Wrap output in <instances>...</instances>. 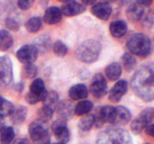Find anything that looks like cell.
<instances>
[{
	"label": "cell",
	"mask_w": 154,
	"mask_h": 144,
	"mask_svg": "<svg viewBox=\"0 0 154 144\" xmlns=\"http://www.w3.org/2000/svg\"><path fill=\"white\" fill-rule=\"evenodd\" d=\"M131 87L135 94L143 100L150 102L154 98V69L152 63L138 69L131 79Z\"/></svg>",
	"instance_id": "cell-1"
},
{
	"label": "cell",
	"mask_w": 154,
	"mask_h": 144,
	"mask_svg": "<svg viewBox=\"0 0 154 144\" xmlns=\"http://www.w3.org/2000/svg\"><path fill=\"white\" fill-rule=\"evenodd\" d=\"M126 46L131 53L141 58H146L152 52V43L150 38L143 33H134L126 40Z\"/></svg>",
	"instance_id": "cell-2"
},
{
	"label": "cell",
	"mask_w": 154,
	"mask_h": 144,
	"mask_svg": "<svg viewBox=\"0 0 154 144\" xmlns=\"http://www.w3.org/2000/svg\"><path fill=\"white\" fill-rule=\"evenodd\" d=\"M96 144H133V142L127 130L120 128H111L99 134Z\"/></svg>",
	"instance_id": "cell-3"
},
{
	"label": "cell",
	"mask_w": 154,
	"mask_h": 144,
	"mask_svg": "<svg viewBox=\"0 0 154 144\" xmlns=\"http://www.w3.org/2000/svg\"><path fill=\"white\" fill-rule=\"evenodd\" d=\"M100 43L94 39L83 41L78 46L75 52L77 58L84 63H93L99 58L101 52Z\"/></svg>",
	"instance_id": "cell-4"
},
{
	"label": "cell",
	"mask_w": 154,
	"mask_h": 144,
	"mask_svg": "<svg viewBox=\"0 0 154 144\" xmlns=\"http://www.w3.org/2000/svg\"><path fill=\"white\" fill-rule=\"evenodd\" d=\"M29 133L34 144L51 143V134L45 123L38 120L32 122L29 127Z\"/></svg>",
	"instance_id": "cell-5"
},
{
	"label": "cell",
	"mask_w": 154,
	"mask_h": 144,
	"mask_svg": "<svg viewBox=\"0 0 154 144\" xmlns=\"http://www.w3.org/2000/svg\"><path fill=\"white\" fill-rule=\"evenodd\" d=\"M46 87L42 78H35L32 82L29 92L26 94L25 99L29 104H35L39 101H43L47 95Z\"/></svg>",
	"instance_id": "cell-6"
},
{
	"label": "cell",
	"mask_w": 154,
	"mask_h": 144,
	"mask_svg": "<svg viewBox=\"0 0 154 144\" xmlns=\"http://www.w3.org/2000/svg\"><path fill=\"white\" fill-rule=\"evenodd\" d=\"M13 81V68L11 58L0 56V91L5 89Z\"/></svg>",
	"instance_id": "cell-7"
},
{
	"label": "cell",
	"mask_w": 154,
	"mask_h": 144,
	"mask_svg": "<svg viewBox=\"0 0 154 144\" xmlns=\"http://www.w3.org/2000/svg\"><path fill=\"white\" fill-rule=\"evenodd\" d=\"M38 52L33 44H26L17 51L16 56L21 63L24 64H32L38 58Z\"/></svg>",
	"instance_id": "cell-8"
},
{
	"label": "cell",
	"mask_w": 154,
	"mask_h": 144,
	"mask_svg": "<svg viewBox=\"0 0 154 144\" xmlns=\"http://www.w3.org/2000/svg\"><path fill=\"white\" fill-rule=\"evenodd\" d=\"M108 85L105 76L102 74H96L92 80L90 91L95 98H100L106 94Z\"/></svg>",
	"instance_id": "cell-9"
},
{
	"label": "cell",
	"mask_w": 154,
	"mask_h": 144,
	"mask_svg": "<svg viewBox=\"0 0 154 144\" xmlns=\"http://www.w3.org/2000/svg\"><path fill=\"white\" fill-rule=\"evenodd\" d=\"M51 128L59 142L66 144L69 142L70 140V131L66 124V121L59 118L53 123Z\"/></svg>",
	"instance_id": "cell-10"
},
{
	"label": "cell",
	"mask_w": 154,
	"mask_h": 144,
	"mask_svg": "<svg viewBox=\"0 0 154 144\" xmlns=\"http://www.w3.org/2000/svg\"><path fill=\"white\" fill-rule=\"evenodd\" d=\"M131 112L126 107L123 106H114L111 124L115 126H123L128 124L131 119Z\"/></svg>",
	"instance_id": "cell-11"
},
{
	"label": "cell",
	"mask_w": 154,
	"mask_h": 144,
	"mask_svg": "<svg viewBox=\"0 0 154 144\" xmlns=\"http://www.w3.org/2000/svg\"><path fill=\"white\" fill-rule=\"evenodd\" d=\"M62 14L66 16H74L83 14L86 10V6L76 1H64L62 5Z\"/></svg>",
	"instance_id": "cell-12"
},
{
	"label": "cell",
	"mask_w": 154,
	"mask_h": 144,
	"mask_svg": "<svg viewBox=\"0 0 154 144\" xmlns=\"http://www.w3.org/2000/svg\"><path fill=\"white\" fill-rule=\"evenodd\" d=\"M91 12L99 19L102 20H108L112 13V8L108 2H100L92 6Z\"/></svg>",
	"instance_id": "cell-13"
},
{
	"label": "cell",
	"mask_w": 154,
	"mask_h": 144,
	"mask_svg": "<svg viewBox=\"0 0 154 144\" xmlns=\"http://www.w3.org/2000/svg\"><path fill=\"white\" fill-rule=\"evenodd\" d=\"M128 83L124 80H119L114 84L109 92L108 98L111 102L117 103L122 99L123 96L127 92Z\"/></svg>",
	"instance_id": "cell-14"
},
{
	"label": "cell",
	"mask_w": 154,
	"mask_h": 144,
	"mask_svg": "<svg viewBox=\"0 0 154 144\" xmlns=\"http://www.w3.org/2000/svg\"><path fill=\"white\" fill-rule=\"evenodd\" d=\"M57 112L61 119L69 120L75 114V106L73 103L69 100H63L59 102L57 106Z\"/></svg>",
	"instance_id": "cell-15"
},
{
	"label": "cell",
	"mask_w": 154,
	"mask_h": 144,
	"mask_svg": "<svg viewBox=\"0 0 154 144\" xmlns=\"http://www.w3.org/2000/svg\"><path fill=\"white\" fill-rule=\"evenodd\" d=\"M63 17V14L59 8L56 6L50 7L45 10V13L44 14L43 20L45 22L49 25H54L60 22Z\"/></svg>",
	"instance_id": "cell-16"
},
{
	"label": "cell",
	"mask_w": 154,
	"mask_h": 144,
	"mask_svg": "<svg viewBox=\"0 0 154 144\" xmlns=\"http://www.w3.org/2000/svg\"><path fill=\"white\" fill-rule=\"evenodd\" d=\"M89 91L87 87L84 84L78 83L71 87L69 91L70 98L74 100H83L88 96Z\"/></svg>",
	"instance_id": "cell-17"
},
{
	"label": "cell",
	"mask_w": 154,
	"mask_h": 144,
	"mask_svg": "<svg viewBox=\"0 0 154 144\" xmlns=\"http://www.w3.org/2000/svg\"><path fill=\"white\" fill-rule=\"evenodd\" d=\"M33 45L35 46L38 52L41 53H45L52 48V40L50 36L42 34L35 39Z\"/></svg>",
	"instance_id": "cell-18"
},
{
	"label": "cell",
	"mask_w": 154,
	"mask_h": 144,
	"mask_svg": "<svg viewBox=\"0 0 154 144\" xmlns=\"http://www.w3.org/2000/svg\"><path fill=\"white\" fill-rule=\"evenodd\" d=\"M109 29L113 37L121 38L126 34L128 26L124 20H116L111 22Z\"/></svg>",
	"instance_id": "cell-19"
},
{
	"label": "cell",
	"mask_w": 154,
	"mask_h": 144,
	"mask_svg": "<svg viewBox=\"0 0 154 144\" xmlns=\"http://www.w3.org/2000/svg\"><path fill=\"white\" fill-rule=\"evenodd\" d=\"M144 13V7L138 4L137 2L130 4L128 7L127 10H126L127 17L129 18V20L132 21V22H136V21L140 20Z\"/></svg>",
	"instance_id": "cell-20"
},
{
	"label": "cell",
	"mask_w": 154,
	"mask_h": 144,
	"mask_svg": "<svg viewBox=\"0 0 154 144\" xmlns=\"http://www.w3.org/2000/svg\"><path fill=\"white\" fill-rule=\"evenodd\" d=\"M149 124H152V123H150L148 119L143 114L141 113L139 116L137 117L132 122L131 130L135 134H139L145 128L146 126Z\"/></svg>",
	"instance_id": "cell-21"
},
{
	"label": "cell",
	"mask_w": 154,
	"mask_h": 144,
	"mask_svg": "<svg viewBox=\"0 0 154 144\" xmlns=\"http://www.w3.org/2000/svg\"><path fill=\"white\" fill-rule=\"evenodd\" d=\"M27 112H28L27 108L24 106H19L18 107L15 108L14 112L10 116L12 123L15 125L20 124L26 118Z\"/></svg>",
	"instance_id": "cell-22"
},
{
	"label": "cell",
	"mask_w": 154,
	"mask_h": 144,
	"mask_svg": "<svg viewBox=\"0 0 154 144\" xmlns=\"http://www.w3.org/2000/svg\"><path fill=\"white\" fill-rule=\"evenodd\" d=\"M106 76L110 80L115 81L120 78L122 74V67L120 63L113 62L105 68Z\"/></svg>",
	"instance_id": "cell-23"
},
{
	"label": "cell",
	"mask_w": 154,
	"mask_h": 144,
	"mask_svg": "<svg viewBox=\"0 0 154 144\" xmlns=\"http://www.w3.org/2000/svg\"><path fill=\"white\" fill-rule=\"evenodd\" d=\"M15 137L14 129L11 126H2L0 128V142L2 144H10Z\"/></svg>",
	"instance_id": "cell-24"
},
{
	"label": "cell",
	"mask_w": 154,
	"mask_h": 144,
	"mask_svg": "<svg viewBox=\"0 0 154 144\" xmlns=\"http://www.w3.org/2000/svg\"><path fill=\"white\" fill-rule=\"evenodd\" d=\"M13 38L8 31L0 30V50L7 51L13 45Z\"/></svg>",
	"instance_id": "cell-25"
},
{
	"label": "cell",
	"mask_w": 154,
	"mask_h": 144,
	"mask_svg": "<svg viewBox=\"0 0 154 144\" xmlns=\"http://www.w3.org/2000/svg\"><path fill=\"white\" fill-rule=\"evenodd\" d=\"M59 103V94L56 91L49 92L47 93V95L43 100V106H47L52 110L53 111L57 109V104Z\"/></svg>",
	"instance_id": "cell-26"
},
{
	"label": "cell",
	"mask_w": 154,
	"mask_h": 144,
	"mask_svg": "<svg viewBox=\"0 0 154 144\" xmlns=\"http://www.w3.org/2000/svg\"><path fill=\"white\" fill-rule=\"evenodd\" d=\"M93 104L91 100H81L75 106V114L77 116H83L89 113L93 110Z\"/></svg>",
	"instance_id": "cell-27"
},
{
	"label": "cell",
	"mask_w": 154,
	"mask_h": 144,
	"mask_svg": "<svg viewBox=\"0 0 154 144\" xmlns=\"http://www.w3.org/2000/svg\"><path fill=\"white\" fill-rule=\"evenodd\" d=\"M121 61L125 70L128 72L132 71L137 64V60L135 57L129 52H125L122 56Z\"/></svg>",
	"instance_id": "cell-28"
},
{
	"label": "cell",
	"mask_w": 154,
	"mask_h": 144,
	"mask_svg": "<svg viewBox=\"0 0 154 144\" xmlns=\"http://www.w3.org/2000/svg\"><path fill=\"white\" fill-rule=\"evenodd\" d=\"M95 124V116L92 114L86 115L80 119L78 122V128L81 131L87 132L92 128Z\"/></svg>",
	"instance_id": "cell-29"
},
{
	"label": "cell",
	"mask_w": 154,
	"mask_h": 144,
	"mask_svg": "<svg viewBox=\"0 0 154 144\" xmlns=\"http://www.w3.org/2000/svg\"><path fill=\"white\" fill-rule=\"evenodd\" d=\"M14 109V106L11 102L3 98L0 95V116H2L3 118L6 116H10Z\"/></svg>",
	"instance_id": "cell-30"
},
{
	"label": "cell",
	"mask_w": 154,
	"mask_h": 144,
	"mask_svg": "<svg viewBox=\"0 0 154 144\" xmlns=\"http://www.w3.org/2000/svg\"><path fill=\"white\" fill-rule=\"evenodd\" d=\"M42 19L39 16H33L26 22V29L30 33H35L38 31L42 27Z\"/></svg>",
	"instance_id": "cell-31"
},
{
	"label": "cell",
	"mask_w": 154,
	"mask_h": 144,
	"mask_svg": "<svg viewBox=\"0 0 154 144\" xmlns=\"http://www.w3.org/2000/svg\"><path fill=\"white\" fill-rule=\"evenodd\" d=\"M54 111L45 106H42L38 111V121L45 123L51 119Z\"/></svg>",
	"instance_id": "cell-32"
},
{
	"label": "cell",
	"mask_w": 154,
	"mask_h": 144,
	"mask_svg": "<svg viewBox=\"0 0 154 144\" xmlns=\"http://www.w3.org/2000/svg\"><path fill=\"white\" fill-rule=\"evenodd\" d=\"M38 74V68L33 63L24 64L22 70V75L24 78L32 79Z\"/></svg>",
	"instance_id": "cell-33"
},
{
	"label": "cell",
	"mask_w": 154,
	"mask_h": 144,
	"mask_svg": "<svg viewBox=\"0 0 154 144\" xmlns=\"http://www.w3.org/2000/svg\"><path fill=\"white\" fill-rule=\"evenodd\" d=\"M54 52L57 56L63 57L67 54L68 47L61 40H57L53 46Z\"/></svg>",
	"instance_id": "cell-34"
},
{
	"label": "cell",
	"mask_w": 154,
	"mask_h": 144,
	"mask_svg": "<svg viewBox=\"0 0 154 144\" xmlns=\"http://www.w3.org/2000/svg\"><path fill=\"white\" fill-rule=\"evenodd\" d=\"M141 21V23L144 26L147 28H150L153 24V12L152 10H149L144 12L142 17L140 20Z\"/></svg>",
	"instance_id": "cell-35"
},
{
	"label": "cell",
	"mask_w": 154,
	"mask_h": 144,
	"mask_svg": "<svg viewBox=\"0 0 154 144\" xmlns=\"http://www.w3.org/2000/svg\"><path fill=\"white\" fill-rule=\"evenodd\" d=\"M5 25L9 30L17 32L20 28V24L14 17H8L5 20Z\"/></svg>",
	"instance_id": "cell-36"
},
{
	"label": "cell",
	"mask_w": 154,
	"mask_h": 144,
	"mask_svg": "<svg viewBox=\"0 0 154 144\" xmlns=\"http://www.w3.org/2000/svg\"><path fill=\"white\" fill-rule=\"evenodd\" d=\"M34 4V1L32 0H19L17 2V6L21 10H28Z\"/></svg>",
	"instance_id": "cell-37"
},
{
	"label": "cell",
	"mask_w": 154,
	"mask_h": 144,
	"mask_svg": "<svg viewBox=\"0 0 154 144\" xmlns=\"http://www.w3.org/2000/svg\"><path fill=\"white\" fill-rule=\"evenodd\" d=\"M145 132L147 135L150 136H154V125L153 124H147V126L145 127Z\"/></svg>",
	"instance_id": "cell-38"
},
{
	"label": "cell",
	"mask_w": 154,
	"mask_h": 144,
	"mask_svg": "<svg viewBox=\"0 0 154 144\" xmlns=\"http://www.w3.org/2000/svg\"><path fill=\"white\" fill-rule=\"evenodd\" d=\"M136 2L142 7H148L153 3V1L152 0H139V1H137Z\"/></svg>",
	"instance_id": "cell-39"
},
{
	"label": "cell",
	"mask_w": 154,
	"mask_h": 144,
	"mask_svg": "<svg viewBox=\"0 0 154 144\" xmlns=\"http://www.w3.org/2000/svg\"><path fill=\"white\" fill-rule=\"evenodd\" d=\"M14 144H32L26 138H18L14 142Z\"/></svg>",
	"instance_id": "cell-40"
},
{
	"label": "cell",
	"mask_w": 154,
	"mask_h": 144,
	"mask_svg": "<svg viewBox=\"0 0 154 144\" xmlns=\"http://www.w3.org/2000/svg\"><path fill=\"white\" fill-rule=\"evenodd\" d=\"M96 2L93 1V0H91V1H83L82 4H84V6L86 5H93L95 4Z\"/></svg>",
	"instance_id": "cell-41"
},
{
	"label": "cell",
	"mask_w": 154,
	"mask_h": 144,
	"mask_svg": "<svg viewBox=\"0 0 154 144\" xmlns=\"http://www.w3.org/2000/svg\"><path fill=\"white\" fill-rule=\"evenodd\" d=\"M15 88L17 91H23V83H17L15 86Z\"/></svg>",
	"instance_id": "cell-42"
},
{
	"label": "cell",
	"mask_w": 154,
	"mask_h": 144,
	"mask_svg": "<svg viewBox=\"0 0 154 144\" xmlns=\"http://www.w3.org/2000/svg\"><path fill=\"white\" fill-rule=\"evenodd\" d=\"M2 122H3V117L0 116V128L2 127Z\"/></svg>",
	"instance_id": "cell-43"
},
{
	"label": "cell",
	"mask_w": 154,
	"mask_h": 144,
	"mask_svg": "<svg viewBox=\"0 0 154 144\" xmlns=\"http://www.w3.org/2000/svg\"><path fill=\"white\" fill-rule=\"evenodd\" d=\"M54 144H64V143H61V142H57V143H54Z\"/></svg>",
	"instance_id": "cell-44"
},
{
	"label": "cell",
	"mask_w": 154,
	"mask_h": 144,
	"mask_svg": "<svg viewBox=\"0 0 154 144\" xmlns=\"http://www.w3.org/2000/svg\"><path fill=\"white\" fill-rule=\"evenodd\" d=\"M145 144H150V143H145Z\"/></svg>",
	"instance_id": "cell-45"
}]
</instances>
